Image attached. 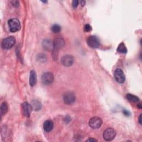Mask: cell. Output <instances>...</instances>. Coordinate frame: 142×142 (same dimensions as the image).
Listing matches in <instances>:
<instances>
[{
	"label": "cell",
	"instance_id": "d4e9b609",
	"mask_svg": "<svg viewBox=\"0 0 142 142\" xmlns=\"http://www.w3.org/2000/svg\"><path fill=\"white\" fill-rule=\"evenodd\" d=\"M80 3H81L82 6H84L86 4V1H81Z\"/></svg>",
	"mask_w": 142,
	"mask_h": 142
},
{
	"label": "cell",
	"instance_id": "ac0fdd59",
	"mask_svg": "<svg viewBox=\"0 0 142 142\" xmlns=\"http://www.w3.org/2000/svg\"><path fill=\"white\" fill-rule=\"evenodd\" d=\"M32 108L35 111H38L41 108V107H42V105H41V103L38 101L37 100H33L32 101Z\"/></svg>",
	"mask_w": 142,
	"mask_h": 142
},
{
	"label": "cell",
	"instance_id": "44dd1931",
	"mask_svg": "<svg viewBox=\"0 0 142 142\" xmlns=\"http://www.w3.org/2000/svg\"><path fill=\"white\" fill-rule=\"evenodd\" d=\"M79 1H78V0H74V1H73L72 2V6L73 8H76L78 5V4H79Z\"/></svg>",
	"mask_w": 142,
	"mask_h": 142
},
{
	"label": "cell",
	"instance_id": "7402d4cb",
	"mask_svg": "<svg viewBox=\"0 0 142 142\" xmlns=\"http://www.w3.org/2000/svg\"><path fill=\"white\" fill-rule=\"evenodd\" d=\"M11 3H12V6H14V7H18V6H19V5H20L19 2H18V1H12L11 2Z\"/></svg>",
	"mask_w": 142,
	"mask_h": 142
},
{
	"label": "cell",
	"instance_id": "603a6c76",
	"mask_svg": "<svg viewBox=\"0 0 142 142\" xmlns=\"http://www.w3.org/2000/svg\"><path fill=\"white\" fill-rule=\"evenodd\" d=\"M123 113L124 114V115H126V116H129L130 115V113L129 111H126V110H124V111H123Z\"/></svg>",
	"mask_w": 142,
	"mask_h": 142
},
{
	"label": "cell",
	"instance_id": "8992f818",
	"mask_svg": "<svg viewBox=\"0 0 142 142\" xmlns=\"http://www.w3.org/2000/svg\"><path fill=\"white\" fill-rule=\"evenodd\" d=\"M63 101L67 104H72L76 100V96L72 92H67L63 95Z\"/></svg>",
	"mask_w": 142,
	"mask_h": 142
},
{
	"label": "cell",
	"instance_id": "6da1fadb",
	"mask_svg": "<svg viewBox=\"0 0 142 142\" xmlns=\"http://www.w3.org/2000/svg\"><path fill=\"white\" fill-rule=\"evenodd\" d=\"M65 44V42L63 38L58 37L54 39L53 42L52 53L58 54V51L61 49Z\"/></svg>",
	"mask_w": 142,
	"mask_h": 142
},
{
	"label": "cell",
	"instance_id": "30bf717a",
	"mask_svg": "<svg viewBox=\"0 0 142 142\" xmlns=\"http://www.w3.org/2000/svg\"><path fill=\"white\" fill-rule=\"evenodd\" d=\"M24 115L26 117H29L32 111V106L28 102H25L22 105Z\"/></svg>",
	"mask_w": 142,
	"mask_h": 142
},
{
	"label": "cell",
	"instance_id": "cb8c5ba5",
	"mask_svg": "<svg viewBox=\"0 0 142 142\" xmlns=\"http://www.w3.org/2000/svg\"><path fill=\"white\" fill-rule=\"evenodd\" d=\"M86 141H97V140L94 139V138H89L88 139H87L86 140Z\"/></svg>",
	"mask_w": 142,
	"mask_h": 142
},
{
	"label": "cell",
	"instance_id": "277c9868",
	"mask_svg": "<svg viewBox=\"0 0 142 142\" xmlns=\"http://www.w3.org/2000/svg\"><path fill=\"white\" fill-rule=\"evenodd\" d=\"M116 135V131L113 128H108L106 129L103 134V138L106 141H112Z\"/></svg>",
	"mask_w": 142,
	"mask_h": 142
},
{
	"label": "cell",
	"instance_id": "d6986e66",
	"mask_svg": "<svg viewBox=\"0 0 142 142\" xmlns=\"http://www.w3.org/2000/svg\"><path fill=\"white\" fill-rule=\"evenodd\" d=\"M51 31H52V32L54 33H58L61 31V27L58 25L57 24L53 25L51 27Z\"/></svg>",
	"mask_w": 142,
	"mask_h": 142
},
{
	"label": "cell",
	"instance_id": "5bb4252c",
	"mask_svg": "<svg viewBox=\"0 0 142 142\" xmlns=\"http://www.w3.org/2000/svg\"><path fill=\"white\" fill-rule=\"evenodd\" d=\"M43 46L45 49H47L48 51L51 49H53V42L52 43L49 40L46 39L43 42Z\"/></svg>",
	"mask_w": 142,
	"mask_h": 142
},
{
	"label": "cell",
	"instance_id": "9a60e30c",
	"mask_svg": "<svg viewBox=\"0 0 142 142\" xmlns=\"http://www.w3.org/2000/svg\"><path fill=\"white\" fill-rule=\"evenodd\" d=\"M126 98L128 100H129V101L131 102L136 103L139 101V99L138 97L131 94H127L126 95Z\"/></svg>",
	"mask_w": 142,
	"mask_h": 142
},
{
	"label": "cell",
	"instance_id": "e0dca14e",
	"mask_svg": "<svg viewBox=\"0 0 142 142\" xmlns=\"http://www.w3.org/2000/svg\"><path fill=\"white\" fill-rule=\"evenodd\" d=\"M117 51L119 53H126L127 52V49L126 47L125 44L123 43H121L119 44L117 48Z\"/></svg>",
	"mask_w": 142,
	"mask_h": 142
},
{
	"label": "cell",
	"instance_id": "4fadbf2b",
	"mask_svg": "<svg viewBox=\"0 0 142 142\" xmlns=\"http://www.w3.org/2000/svg\"><path fill=\"white\" fill-rule=\"evenodd\" d=\"M37 83V75L34 71H31L30 76V84L31 87H33Z\"/></svg>",
	"mask_w": 142,
	"mask_h": 142
},
{
	"label": "cell",
	"instance_id": "8fae6325",
	"mask_svg": "<svg viewBox=\"0 0 142 142\" xmlns=\"http://www.w3.org/2000/svg\"><path fill=\"white\" fill-rule=\"evenodd\" d=\"M62 63L66 67H70L73 65L74 62V58L71 55H66L62 58Z\"/></svg>",
	"mask_w": 142,
	"mask_h": 142
},
{
	"label": "cell",
	"instance_id": "ffe728a7",
	"mask_svg": "<svg viewBox=\"0 0 142 142\" xmlns=\"http://www.w3.org/2000/svg\"><path fill=\"white\" fill-rule=\"evenodd\" d=\"M84 30L86 32H90L92 31V27L89 24H86L84 26Z\"/></svg>",
	"mask_w": 142,
	"mask_h": 142
},
{
	"label": "cell",
	"instance_id": "52a82bcc",
	"mask_svg": "<svg viewBox=\"0 0 142 142\" xmlns=\"http://www.w3.org/2000/svg\"><path fill=\"white\" fill-rule=\"evenodd\" d=\"M87 42L89 46L92 48H98L100 46V41L97 37L95 36H90L88 37Z\"/></svg>",
	"mask_w": 142,
	"mask_h": 142
},
{
	"label": "cell",
	"instance_id": "2e32d148",
	"mask_svg": "<svg viewBox=\"0 0 142 142\" xmlns=\"http://www.w3.org/2000/svg\"><path fill=\"white\" fill-rule=\"evenodd\" d=\"M8 111V104L6 102H3L1 105V114L3 116Z\"/></svg>",
	"mask_w": 142,
	"mask_h": 142
},
{
	"label": "cell",
	"instance_id": "7c38bea8",
	"mask_svg": "<svg viewBox=\"0 0 142 142\" xmlns=\"http://www.w3.org/2000/svg\"><path fill=\"white\" fill-rule=\"evenodd\" d=\"M53 128V123L51 120H47L43 124V129L44 130L47 132H51Z\"/></svg>",
	"mask_w": 142,
	"mask_h": 142
},
{
	"label": "cell",
	"instance_id": "9c48e42d",
	"mask_svg": "<svg viewBox=\"0 0 142 142\" xmlns=\"http://www.w3.org/2000/svg\"><path fill=\"white\" fill-rule=\"evenodd\" d=\"M114 78L117 82L120 83H124L126 79V77L124 72L121 69H117L114 72Z\"/></svg>",
	"mask_w": 142,
	"mask_h": 142
},
{
	"label": "cell",
	"instance_id": "3957f363",
	"mask_svg": "<svg viewBox=\"0 0 142 142\" xmlns=\"http://www.w3.org/2000/svg\"><path fill=\"white\" fill-rule=\"evenodd\" d=\"M16 43V39L12 36L4 38L2 42V47L4 49H10Z\"/></svg>",
	"mask_w": 142,
	"mask_h": 142
},
{
	"label": "cell",
	"instance_id": "4316f807",
	"mask_svg": "<svg viewBox=\"0 0 142 142\" xmlns=\"http://www.w3.org/2000/svg\"><path fill=\"white\" fill-rule=\"evenodd\" d=\"M137 107H138V108H141V105L140 104H138V105H137Z\"/></svg>",
	"mask_w": 142,
	"mask_h": 142
},
{
	"label": "cell",
	"instance_id": "484cf974",
	"mask_svg": "<svg viewBox=\"0 0 142 142\" xmlns=\"http://www.w3.org/2000/svg\"><path fill=\"white\" fill-rule=\"evenodd\" d=\"M141 114L140 115L139 117V119H138V122L140 124H141Z\"/></svg>",
	"mask_w": 142,
	"mask_h": 142
},
{
	"label": "cell",
	"instance_id": "7a4b0ae2",
	"mask_svg": "<svg viewBox=\"0 0 142 142\" xmlns=\"http://www.w3.org/2000/svg\"><path fill=\"white\" fill-rule=\"evenodd\" d=\"M8 25L11 32H16L18 31L21 27L20 22L17 18H12L8 20Z\"/></svg>",
	"mask_w": 142,
	"mask_h": 142
},
{
	"label": "cell",
	"instance_id": "5b68a950",
	"mask_svg": "<svg viewBox=\"0 0 142 142\" xmlns=\"http://www.w3.org/2000/svg\"><path fill=\"white\" fill-rule=\"evenodd\" d=\"M102 124V121L101 119L98 117L92 118L89 122V126L92 129H98Z\"/></svg>",
	"mask_w": 142,
	"mask_h": 142
},
{
	"label": "cell",
	"instance_id": "ba28073f",
	"mask_svg": "<svg viewBox=\"0 0 142 142\" xmlns=\"http://www.w3.org/2000/svg\"><path fill=\"white\" fill-rule=\"evenodd\" d=\"M42 82L45 85H49L53 83L54 81V76L52 73L50 72L44 73L42 76Z\"/></svg>",
	"mask_w": 142,
	"mask_h": 142
}]
</instances>
